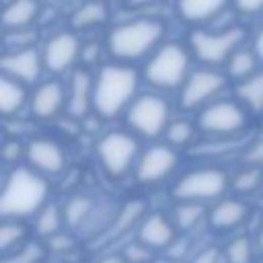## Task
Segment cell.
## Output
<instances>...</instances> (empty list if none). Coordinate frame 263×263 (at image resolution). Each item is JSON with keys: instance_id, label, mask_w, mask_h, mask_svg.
Wrapping results in <instances>:
<instances>
[{"instance_id": "11", "label": "cell", "mask_w": 263, "mask_h": 263, "mask_svg": "<svg viewBox=\"0 0 263 263\" xmlns=\"http://www.w3.org/2000/svg\"><path fill=\"white\" fill-rule=\"evenodd\" d=\"M179 164L177 148L168 144H152L144 152H140L138 162L134 166V175L142 185H156L171 177Z\"/></svg>"}, {"instance_id": "23", "label": "cell", "mask_w": 263, "mask_h": 263, "mask_svg": "<svg viewBox=\"0 0 263 263\" xmlns=\"http://www.w3.org/2000/svg\"><path fill=\"white\" fill-rule=\"evenodd\" d=\"M146 216V203L142 199H129L119 210L111 224V228L105 232V236H119L132 230V226H140V222Z\"/></svg>"}, {"instance_id": "36", "label": "cell", "mask_w": 263, "mask_h": 263, "mask_svg": "<svg viewBox=\"0 0 263 263\" xmlns=\"http://www.w3.org/2000/svg\"><path fill=\"white\" fill-rule=\"evenodd\" d=\"M245 164L263 166V138H255L245 146Z\"/></svg>"}, {"instance_id": "37", "label": "cell", "mask_w": 263, "mask_h": 263, "mask_svg": "<svg viewBox=\"0 0 263 263\" xmlns=\"http://www.w3.org/2000/svg\"><path fill=\"white\" fill-rule=\"evenodd\" d=\"M232 8L240 16H257L263 12V0H232Z\"/></svg>"}, {"instance_id": "8", "label": "cell", "mask_w": 263, "mask_h": 263, "mask_svg": "<svg viewBox=\"0 0 263 263\" xmlns=\"http://www.w3.org/2000/svg\"><path fill=\"white\" fill-rule=\"evenodd\" d=\"M129 127L142 138L164 136L171 123V105L158 92L138 95L125 111Z\"/></svg>"}, {"instance_id": "44", "label": "cell", "mask_w": 263, "mask_h": 263, "mask_svg": "<svg viewBox=\"0 0 263 263\" xmlns=\"http://www.w3.org/2000/svg\"><path fill=\"white\" fill-rule=\"evenodd\" d=\"M64 2H80V0H64Z\"/></svg>"}, {"instance_id": "27", "label": "cell", "mask_w": 263, "mask_h": 263, "mask_svg": "<svg viewBox=\"0 0 263 263\" xmlns=\"http://www.w3.org/2000/svg\"><path fill=\"white\" fill-rule=\"evenodd\" d=\"M109 16L107 4L101 0H86L82 2L74 14H72V25L76 29H86V27H95V25H103Z\"/></svg>"}, {"instance_id": "6", "label": "cell", "mask_w": 263, "mask_h": 263, "mask_svg": "<svg viewBox=\"0 0 263 263\" xmlns=\"http://www.w3.org/2000/svg\"><path fill=\"white\" fill-rule=\"evenodd\" d=\"M230 189V175L220 166H195L185 171L171 189L175 201L216 203Z\"/></svg>"}, {"instance_id": "13", "label": "cell", "mask_w": 263, "mask_h": 263, "mask_svg": "<svg viewBox=\"0 0 263 263\" xmlns=\"http://www.w3.org/2000/svg\"><path fill=\"white\" fill-rule=\"evenodd\" d=\"M251 216V205L242 197H222L208 210V226L216 232H234Z\"/></svg>"}, {"instance_id": "15", "label": "cell", "mask_w": 263, "mask_h": 263, "mask_svg": "<svg viewBox=\"0 0 263 263\" xmlns=\"http://www.w3.org/2000/svg\"><path fill=\"white\" fill-rule=\"evenodd\" d=\"M80 53V41L74 33H68V31H62L58 35H53L45 47H43V68L53 72V74H60V72H66L78 58Z\"/></svg>"}, {"instance_id": "10", "label": "cell", "mask_w": 263, "mask_h": 263, "mask_svg": "<svg viewBox=\"0 0 263 263\" xmlns=\"http://www.w3.org/2000/svg\"><path fill=\"white\" fill-rule=\"evenodd\" d=\"M138 156H140V148L134 134L115 129L105 134L97 142V158L103 171L113 179L125 177L129 168L136 166Z\"/></svg>"}, {"instance_id": "1", "label": "cell", "mask_w": 263, "mask_h": 263, "mask_svg": "<svg viewBox=\"0 0 263 263\" xmlns=\"http://www.w3.org/2000/svg\"><path fill=\"white\" fill-rule=\"evenodd\" d=\"M47 193L49 187L43 175L29 166L12 168L0 187V220H18L39 214Z\"/></svg>"}, {"instance_id": "26", "label": "cell", "mask_w": 263, "mask_h": 263, "mask_svg": "<svg viewBox=\"0 0 263 263\" xmlns=\"http://www.w3.org/2000/svg\"><path fill=\"white\" fill-rule=\"evenodd\" d=\"M117 210L119 208H115L111 201H97L92 212H90V216H88V220L80 228V232L86 234V236L105 234L111 228V224H113V220L117 216Z\"/></svg>"}, {"instance_id": "33", "label": "cell", "mask_w": 263, "mask_h": 263, "mask_svg": "<svg viewBox=\"0 0 263 263\" xmlns=\"http://www.w3.org/2000/svg\"><path fill=\"white\" fill-rule=\"evenodd\" d=\"M25 238V226L16 220H2L0 222V255H6L14 249Z\"/></svg>"}, {"instance_id": "42", "label": "cell", "mask_w": 263, "mask_h": 263, "mask_svg": "<svg viewBox=\"0 0 263 263\" xmlns=\"http://www.w3.org/2000/svg\"><path fill=\"white\" fill-rule=\"evenodd\" d=\"M160 2H164V0H127V4H129V6H134V8L154 6V4H160Z\"/></svg>"}, {"instance_id": "39", "label": "cell", "mask_w": 263, "mask_h": 263, "mask_svg": "<svg viewBox=\"0 0 263 263\" xmlns=\"http://www.w3.org/2000/svg\"><path fill=\"white\" fill-rule=\"evenodd\" d=\"M249 45L253 47V51H255V55H257L259 64L263 66V25H259V27L255 29V33L251 35Z\"/></svg>"}, {"instance_id": "3", "label": "cell", "mask_w": 263, "mask_h": 263, "mask_svg": "<svg viewBox=\"0 0 263 263\" xmlns=\"http://www.w3.org/2000/svg\"><path fill=\"white\" fill-rule=\"evenodd\" d=\"M164 37V23L158 18L142 16L111 29L107 37L109 53L121 62H136L146 55H152Z\"/></svg>"}, {"instance_id": "16", "label": "cell", "mask_w": 263, "mask_h": 263, "mask_svg": "<svg viewBox=\"0 0 263 263\" xmlns=\"http://www.w3.org/2000/svg\"><path fill=\"white\" fill-rule=\"evenodd\" d=\"M177 232L179 230L168 216H164L160 212H152V214H146L144 220L140 222L138 240L144 242L152 251L171 249L177 240Z\"/></svg>"}, {"instance_id": "20", "label": "cell", "mask_w": 263, "mask_h": 263, "mask_svg": "<svg viewBox=\"0 0 263 263\" xmlns=\"http://www.w3.org/2000/svg\"><path fill=\"white\" fill-rule=\"evenodd\" d=\"M234 99L251 113V117L263 115V68L234 84Z\"/></svg>"}, {"instance_id": "41", "label": "cell", "mask_w": 263, "mask_h": 263, "mask_svg": "<svg viewBox=\"0 0 263 263\" xmlns=\"http://www.w3.org/2000/svg\"><path fill=\"white\" fill-rule=\"evenodd\" d=\"M97 263H127V261L121 253H109V255H103Z\"/></svg>"}, {"instance_id": "31", "label": "cell", "mask_w": 263, "mask_h": 263, "mask_svg": "<svg viewBox=\"0 0 263 263\" xmlns=\"http://www.w3.org/2000/svg\"><path fill=\"white\" fill-rule=\"evenodd\" d=\"M197 123L191 121V119H185V117H179V119H171L166 132H164V138H166V144L173 146V148H185L193 142L195 134H197Z\"/></svg>"}, {"instance_id": "5", "label": "cell", "mask_w": 263, "mask_h": 263, "mask_svg": "<svg viewBox=\"0 0 263 263\" xmlns=\"http://www.w3.org/2000/svg\"><path fill=\"white\" fill-rule=\"evenodd\" d=\"M191 58L189 47L177 41H166L148 58L144 78L158 90H177L191 74Z\"/></svg>"}, {"instance_id": "18", "label": "cell", "mask_w": 263, "mask_h": 263, "mask_svg": "<svg viewBox=\"0 0 263 263\" xmlns=\"http://www.w3.org/2000/svg\"><path fill=\"white\" fill-rule=\"evenodd\" d=\"M66 88L58 80H47L37 86L31 99V111L39 119H51L55 117L64 105H66Z\"/></svg>"}, {"instance_id": "38", "label": "cell", "mask_w": 263, "mask_h": 263, "mask_svg": "<svg viewBox=\"0 0 263 263\" xmlns=\"http://www.w3.org/2000/svg\"><path fill=\"white\" fill-rule=\"evenodd\" d=\"M222 259H224L222 251H218L216 247H205V249H201V251L191 259V263H220Z\"/></svg>"}, {"instance_id": "28", "label": "cell", "mask_w": 263, "mask_h": 263, "mask_svg": "<svg viewBox=\"0 0 263 263\" xmlns=\"http://www.w3.org/2000/svg\"><path fill=\"white\" fill-rule=\"evenodd\" d=\"M255 253H257V245L247 234L232 236V240L222 251L226 263H253L255 261Z\"/></svg>"}, {"instance_id": "45", "label": "cell", "mask_w": 263, "mask_h": 263, "mask_svg": "<svg viewBox=\"0 0 263 263\" xmlns=\"http://www.w3.org/2000/svg\"><path fill=\"white\" fill-rule=\"evenodd\" d=\"M0 146H2V132H0Z\"/></svg>"}, {"instance_id": "19", "label": "cell", "mask_w": 263, "mask_h": 263, "mask_svg": "<svg viewBox=\"0 0 263 263\" xmlns=\"http://www.w3.org/2000/svg\"><path fill=\"white\" fill-rule=\"evenodd\" d=\"M92 88H95V80L88 72L78 70L72 74L66 97V111L72 117H84L88 113V109L92 107Z\"/></svg>"}, {"instance_id": "35", "label": "cell", "mask_w": 263, "mask_h": 263, "mask_svg": "<svg viewBox=\"0 0 263 263\" xmlns=\"http://www.w3.org/2000/svg\"><path fill=\"white\" fill-rule=\"evenodd\" d=\"M121 255L125 257L127 263H150V259H152V249H148L144 242H140V240L136 238L134 242H127V245H125V249H123Z\"/></svg>"}, {"instance_id": "30", "label": "cell", "mask_w": 263, "mask_h": 263, "mask_svg": "<svg viewBox=\"0 0 263 263\" xmlns=\"http://www.w3.org/2000/svg\"><path fill=\"white\" fill-rule=\"evenodd\" d=\"M261 185H263V166L245 164L240 171H236L234 177H230V187L234 193H238V197L257 191Z\"/></svg>"}, {"instance_id": "2", "label": "cell", "mask_w": 263, "mask_h": 263, "mask_svg": "<svg viewBox=\"0 0 263 263\" xmlns=\"http://www.w3.org/2000/svg\"><path fill=\"white\" fill-rule=\"evenodd\" d=\"M138 84L140 78L132 66L105 64L95 78L92 109L105 119L117 117L138 97Z\"/></svg>"}, {"instance_id": "29", "label": "cell", "mask_w": 263, "mask_h": 263, "mask_svg": "<svg viewBox=\"0 0 263 263\" xmlns=\"http://www.w3.org/2000/svg\"><path fill=\"white\" fill-rule=\"evenodd\" d=\"M95 203L97 201L90 199L88 195H74V197H70L68 203H66V208H64V222L70 228L80 230L84 226V222L88 220Z\"/></svg>"}, {"instance_id": "24", "label": "cell", "mask_w": 263, "mask_h": 263, "mask_svg": "<svg viewBox=\"0 0 263 263\" xmlns=\"http://www.w3.org/2000/svg\"><path fill=\"white\" fill-rule=\"evenodd\" d=\"M25 101H27L25 86L18 80L0 72V115H6V117L14 115L16 111H21Z\"/></svg>"}, {"instance_id": "25", "label": "cell", "mask_w": 263, "mask_h": 263, "mask_svg": "<svg viewBox=\"0 0 263 263\" xmlns=\"http://www.w3.org/2000/svg\"><path fill=\"white\" fill-rule=\"evenodd\" d=\"M208 218V210L203 203H193V201H175L171 220L181 232H189L195 226H199Z\"/></svg>"}, {"instance_id": "12", "label": "cell", "mask_w": 263, "mask_h": 263, "mask_svg": "<svg viewBox=\"0 0 263 263\" xmlns=\"http://www.w3.org/2000/svg\"><path fill=\"white\" fill-rule=\"evenodd\" d=\"M27 166L35 173L47 177V175H60L66 166V152L64 148L49 138H35L25 148Z\"/></svg>"}, {"instance_id": "40", "label": "cell", "mask_w": 263, "mask_h": 263, "mask_svg": "<svg viewBox=\"0 0 263 263\" xmlns=\"http://www.w3.org/2000/svg\"><path fill=\"white\" fill-rule=\"evenodd\" d=\"M18 154H21V144L18 142H6V144H2V156L6 160H16Z\"/></svg>"}, {"instance_id": "32", "label": "cell", "mask_w": 263, "mask_h": 263, "mask_svg": "<svg viewBox=\"0 0 263 263\" xmlns=\"http://www.w3.org/2000/svg\"><path fill=\"white\" fill-rule=\"evenodd\" d=\"M64 222V210L58 208V203H45L39 214H37V222H35V232L39 236L51 238L55 234H60Z\"/></svg>"}, {"instance_id": "21", "label": "cell", "mask_w": 263, "mask_h": 263, "mask_svg": "<svg viewBox=\"0 0 263 263\" xmlns=\"http://www.w3.org/2000/svg\"><path fill=\"white\" fill-rule=\"evenodd\" d=\"M37 12H39L37 0H10L0 12V23L8 31L27 29L35 21Z\"/></svg>"}, {"instance_id": "7", "label": "cell", "mask_w": 263, "mask_h": 263, "mask_svg": "<svg viewBox=\"0 0 263 263\" xmlns=\"http://www.w3.org/2000/svg\"><path fill=\"white\" fill-rule=\"evenodd\" d=\"M251 113L236 99H218L197 111V129L214 140L245 138L249 132Z\"/></svg>"}, {"instance_id": "14", "label": "cell", "mask_w": 263, "mask_h": 263, "mask_svg": "<svg viewBox=\"0 0 263 263\" xmlns=\"http://www.w3.org/2000/svg\"><path fill=\"white\" fill-rule=\"evenodd\" d=\"M43 70V58L33 47L12 49L4 55H0V72L18 80L21 84L35 82Z\"/></svg>"}, {"instance_id": "9", "label": "cell", "mask_w": 263, "mask_h": 263, "mask_svg": "<svg viewBox=\"0 0 263 263\" xmlns=\"http://www.w3.org/2000/svg\"><path fill=\"white\" fill-rule=\"evenodd\" d=\"M228 76L220 68L201 66L191 70L183 86L179 88V105L185 111H201L205 105L220 99L224 88L228 86Z\"/></svg>"}, {"instance_id": "17", "label": "cell", "mask_w": 263, "mask_h": 263, "mask_svg": "<svg viewBox=\"0 0 263 263\" xmlns=\"http://www.w3.org/2000/svg\"><path fill=\"white\" fill-rule=\"evenodd\" d=\"M232 6V0H177L179 16L195 27H210Z\"/></svg>"}, {"instance_id": "4", "label": "cell", "mask_w": 263, "mask_h": 263, "mask_svg": "<svg viewBox=\"0 0 263 263\" xmlns=\"http://www.w3.org/2000/svg\"><path fill=\"white\" fill-rule=\"evenodd\" d=\"M249 31L245 25L232 27H195L189 33V51L201 66L224 68L228 58L245 45Z\"/></svg>"}, {"instance_id": "43", "label": "cell", "mask_w": 263, "mask_h": 263, "mask_svg": "<svg viewBox=\"0 0 263 263\" xmlns=\"http://www.w3.org/2000/svg\"><path fill=\"white\" fill-rule=\"evenodd\" d=\"M255 245H257V255H261V257H263V222H261V226H259V230H257Z\"/></svg>"}, {"instance_id": "22", "label": "cell", "mask_w": 263, "mask_h": 263, "mask_svg": "<svg viewBox=\"0 0 263 263\" xmlns=\"http://www.w3.org/2000/svg\"><path fill=\"white\" fill-rule=\"evenodd\" d=\"M261 68H263V66L259 64V60H257L253 47H251L249 43H245V45H240V47L228 58V62H226V66H224L222 70L226 72L228 80H232V82L236 84V82H240V80L253 76V74H255L257 70H261Z\"/></svg>"}, {"instance_id": "34", "label": "cell", "mask_w": 263, "mask_h": 263, "mask_svg": "<svg viewBox=\"0 0 263 263\" xmlns=\"http://www.w3.org/2000/svg\"><path fill=\"white\" fill-rule=\"evenodd\" d=\"M43 257V249L39 242H25L18 249L0 257V263H39Z\"/></svg>"}]
</instances>
